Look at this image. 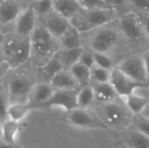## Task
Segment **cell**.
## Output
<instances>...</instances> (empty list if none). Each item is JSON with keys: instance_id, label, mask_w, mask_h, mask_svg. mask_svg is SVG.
Returning <instances> with one entry per match:
<instances>
[{"instance_id": "5b68a950", "label": "cell", "mask_w": 149, "mask_h": 148, "mask_svg": "<svg viewBox=\"0 0 149 148\" xmlns=\"http://www.w3.org/2000/svg\"><path fill=\"white\" fill-rule=\"evenodd\" d=\"M116 24L125 38L129 42L140 44L146 38L148 39L139 13L130 9L120 12Z\"/></svg>"}, {"instance_id": "9a60e30c", "label": "cell", "mask_w": 149, "mask_h": 148, "mask_svg": "<svg viewBox=\"0 0 149 148\" xmlns=\"http://www.w3.org/2000/svg\"><path fill=\"white\" fill-rule=\"evenodd\" d=\"M31 57V45L30 38H22L16 51L10 58L9 61L6 62L9 67L12 69H17L23 65L26 64L30 58Z\"/></svg>"}, {"instance_id": "d4e9b609", "label": "cell", "mask_w": 149, "mask_h": 148, "mask_svg": "<svg viewBox=\"0 0 149 148\" xmlns=\"http://www.w3.org/2000/svg\"><path fill=\"white\" fill-rule=\"evenodd\" d=\"M69 71L74 77L75 80L77 81L80 88L90 85V82L92 81L90 68L80 63H78L75 65H73Z\"/></svg>"}, {"instance_id": "4fadbf2b", "label": "cell", "mask_w": 149, "mask_h": 148, "mask_svg": "<svg viewBox=\"0 0 149 148\" xmlns=\"http://www.w3.org/2000/svg\"><path fill=\"white\" fill-rule=\"evenodd\" d=\"M54 92L55 89L50 83L43 82L36 84L29 96L28 103L32 106L33 110L40 109V107L51 99Z\"/></svg>"}, {"instance_id": "74e56055", "label": "cell", "mask_w": 149, "mask_h": 148, "mask_svg": "<svg viewBox=\"0 0 149 148\" xmlns=\"http://www.w3.org/2000/svg\"><path fill=\"white\" fill-rule=\"evenodd\" d=\"M139 15H140V17L141 18L145 31H146L147 36H148L149 39V14H140L139 13Z\"/></svg>"}, {"instance_id": "cb8c5ba5", "label": "cell", "mask_w": 149, "mask_h": 148, "mask_svg": "<svg viewBox=\"0 0 149 148\" xmlns=\"http://www.w3.org/2000/svg\"><path fill=\"white\" fill-rule=\"evenodd\" d=\"M123 142L127 148H149V137L142 134L135 128L124 137Z\"/></svg>"}, {"instance_id": "3957f363", "label": "cell", "mask_w": 149, "mask_h": 148, "mask_svg": "<svg viewBox=\"0 0 149 148\" xmlns=\"http://www.w3.org/2000/svg\"><path fill=\"white\" fill-rule=\"evenodd\" d=\"M96 114L107 125L110 131L113 129L119 132L127 131L133 123L134 117L129 112L124 101L121 103L118 100L109 104L100 105Z\"/></svg>"}, {"instance_id": "52a82bcc", "label": "cell", "mask_w": 149, "mask_h": 148, "mask_svg": "<svg viewBox=\"0 0 149 148\" xmlns=\"http://www.w3.org/2000/svg\"><path fill=\"white\" fill-rule=\"evenodd\" d=\"M35 85L28 76L23 73L13 75L8 81L9 102H28L29 96Z\"/></svg>"}, {"instance_id": "7c38bea8", "label": "cell", "mask_w": 149, "mask_h": 148, "mask_svg": "<svg viewBox=\"0 0 149 148\" xmlns=\"http://www.w3.org/2000/svg\"><path fill=\"white\" fill-rule=\"evenodd\" d=\"M77 90H55L51 99L45 102L40 109L61 108L66 112H70L78 108L77 103Z\"/></svg>"}, {"instance_id": "484cf974", "label": "cell", "mask_w": 149, "mask_h": 148, "mask_svg": "<svg viewBox=\"0 0 149 148\" xmlns=\"http://www.w3.org/2000/svg\"><path fill=\"white\" fill-rule=\"evenodd\" d=\"M94 101H95V94L93 85H89L81 87L78 91V94H77L78 108L89 109Z\"/></svg>"}, {"instance_id": "5bb4252c", "label": "cell", "mask_w": 149, "mask_h": 148, "mask_svg": "<svg viewBox=\"0 0 149 148\" xmlns=\"http://www.w3.org/2000/svg\"><path fill=\"white\" fill-rule=\"evenodd\" d=\"M24 9L17 0H2L0 4V23L3 26L13 24Z\"/></svg>"}, {"instance_id": "7402d4cb", "label": "cell", "mask_w": 149, "mask_h": 148, "mask_svg": "<svg viewBox=\"0 0 149 148\" xmlns=\"http://www.w3.org/2000/svg\"><path fill=\"white\" fill-rule=\"evenodd\" d=\"M85 47L78 49H60L57 53L58 58H59L65 70H70L73 65L79 63L82 52Z\"/></svg>"}, {"instance_id": "4316f807", "label": "cell", "mask_w": 149, "mask_h": 148, "mask_svg": "<svg viewBox=\"0 0 149 148\" xmlns=\"http://www.w3.org/2000/svg\"><path fill=\"white\" fill-rule=\"evenodd\" d=\"M21 39L22 38L17 36L14 32L6 35L5 38L3 40V45H2V52L5 59V62L9 61L10 58L12 57Z\"/></svg>"}, {"instance_id": "9c48e42d", "label": "cell", "mask_w": 149, "mask_h": 148, "mask_svg": "<svg viewBox=\"0 0 149 148\" xmlns=\"http://www.w3.org/2000/svg\"><path fill=\"white\" fill-rule=\"evenodd\" d=\"M38 24L45 27L54 38L58 40L71 26L70 20L65 18L54 9L47 14L38 17Z\"/></svg>"}, {"instance_id": "4dcf8cb0", "label": "cell", "mask_w": 149, "mask_h": 148, "mask_svg": "<svg viewBox=\"0 0 149 148\" xmlns=\"http://www.w3.org/2000/svg\"><path fill=\"white\" fill-rule=\"evenodd\" d=\"M94 58H95V65H97L99 67L107 69L110 71H112L115 68L113 60L110 57L109 54L94 52Z\"/></svg>"}, {"instance_id": "83f0119b", "label": "cell", "mask_w": 149, "mask_h": 148, "mask_svg": "<svg viewBox=\"0 0 149 148\" xmlns=\"http://www.w3.org/2000/svg\"><path fill=\"white\" fill-rule=\"evenodd\" d=\"M64 70V67L58 58V56H54L51 59H49L43 66H42V73L43 75L49 79V83L51 79L60 71Z\"/></svg>"}, {"instance_id": "d6986e66", "label": "cell", "mask_w": 149, "mask_h": 148, "mask_svg": "<svg viewBox=\"0 0 149 148\" xmlns=\"http://www.w3.org/2000/svg\"><path fill=\"white\" fill-rule=\"evenodd\" d=\"M93 87L95 94V101L99 102L100 105L109 104L117 100V98H119L110 83L94 84Z\"/></svg>"}, {"instance_id": "f1b7e54d", "label": "cell", "mask_w": 149, "mask_h": 148, "mask_svg": "<svg viewBox=\"0 0 149 148\" xmlns=\"http://www.w3.org/2000/svg\"><path fill=\"white\" fill-rule=\"evenodd\" d=\"M112 71L99 67L97 65L91 69V78L94 84H104L109 83L111 79Z\"/></svg>"}, {"instance_id": "30bf717a", "label": "cell", "mask_w": 149, "mask_h": 148, "mask_svg": "<svg viewBox=\"0 0 149 148\" xmlns=\"http://www.w3.org/2000/svg\"><path fill=\"white\" fill-rule=\"evenodd\" d=\"M111 85L116 92L119 98L124 99L129 95L135 93L136 90L146 86L145 84L136 82L132 79L128 78L117 67L112 70L110 82Z\"/></svg>"}, {"instance_id": "8992f818", "label": "cell", "mask_w": 149, "mask_h": 148, "mask_svg": "<svg viewBox=\"0 0 149 148\" xmlns=\"http://www.w3.org/2000/svg\"><path fill=\"white\" fill-rule=\"evenodd\" d=\"M65 120L69 125L79 129L110 131L100 118L89 109L76 108L70 112H66Z\"/></svg>"}, {"instance_id": "d6a6232c", "label": "cell", "mask_w": 149, "mask_h": 148, "mask_svg": "<svg viewBox=\"0 0 149 148\" xmlns=\"http://www.w3.org/2000/svg\"><path fill=\"white\" fill-rule=\"evenodd\" d=\"M82 8L89 10L97 9H109L103 0H78ZM112 9V8H111Z\"/></svg>"}, {"instance_id": "836d02e7", "label": "cell", "mask_w": 149, "mask_h": 148, "mask_svg": "<svg viewBox=\"0 0 149 148\" xmlns=\"http://www.w3.org/2000/svg\"><path fill=\"white\" fill-rule=\"evenodd\" d=\"M134 128L142 134L149 137V119L143 117L142 115L136 116L134 121Z\"/></svg>"}, {"instance_id": "d590c367", "label": "cell", "mask_w": 149, "mask_h": 148, "mask_svg": "<svg viewBox=\"0 0 149 148\" xmlns=\"http://www.w3.org/2000/svg\"><path fill=\"white\" fill-rule=\"evenodd\" d=\"M105 3L112 9H116L120 12L129 10L127 7V0H103Z\"/></svg>"}, {"instance_id": "6da1fadb", "label": "cell", "mask_w": 149, "mask_h": 148, "mask_svg": "<svg viewBox=\"0 0 149 148\" xmlns=\"http://www.w3.org/2000/svg\"><path fill=\"white\" fill-rule=\"evenodd\" d=\"M82 36L85 48L106 54H109L123 39H126L116 22L83 33Z\"/></svg>"}, {"instance_id": "e0dca14e", "label": "cell", "mask_w": 149, "mask_h": 148, "mask_svg": "<svg viewBox=\"0 0 149 148\" xmlns=\"http://www.w3.org/2000/svg\"><path fill=\"white\" fill-rule=\"evenodd\" d=\"M61 49H78L84 47L83 36L74 26L72 25L59 39Z\"/></svg>"}, {"instance_id": "1f68e13d", "label": "cell", "mask_w": 149, "mask_h": 148, "mask_svg": "<svg viewBox=\"0 0 149 148\" xmlns=\"http://www.w3.org/2000/svg\"><path fill=\"white\" fill-rule=\"evenodd\" d=\"M128 9L140 13L149 14V0H127Z\"/></svg>"}, {"instance_id": "f546056e", "label": "cell", "mask_w": 149, "mask_h": 148, "mask_svg": "<svg viewBox=\"0 0 149 148\" xmlns=\"http://www.w3.org/2000/svg\"><path fill=\"white\" fill-rule=\"evenodd\" d=\"M30 4L35 10L38 17L47 14L54 9L52 0H32Z\"/></svg>"}, {"instance_id": "f35d334b", "label": "cell", "mask_w": 149, "mask_h": 148, "mask_svg": "<svg viewBox=\"0 0 149 148\" xmlns=\"http://www.w3.org/2000/svg\"><path fill=\"white\" fill-rule=\"evenodd\" d=\"M0 148H18L16 145H12V144H8V143H4L2 142L1 143V147Z\"/></svg>"}, {"instance_id": "ba28073f", "label": "cell", "mask_w": 149, "mask_h": 148, "mask_svg": "<svg viewBox=\"0 0 149 148\" xmlns=\"http://www.w3.org/2000/svg\"><path fill=\"white\" fill-rule=\"evenodd\" d=\"M117 68L133 80L149 85L141 55H132L124 58L118 65Z\"/></svg>"}, {"instance_id": "8d00e7d4", "label": "cell", "mask_w": 149, "mask_h": 148, "mask_svg": "<svg viewBox=\"0 0 149 148\" xmlns=\"http://www.w3.org/2000/svg\"><path fill=\"white\" fill-rule=\"evenodd\" d=\"M144 65H145V68H146V72H147V76H148V82L149 85V50L145 51L142 54H141Z\"/></svg>"}, {"instance_id": "ffe728a7", "label": "cell", "mask_w": 149, "mask_h": 148, "mask_svg": "<svg viewBox=\"0 0 149 148\" xmlns=\"http://www.w3.org/2000/svg\"><path fill=\"white\" fill-rule=\"evenodd\" d=\"M54 10L71 20L82 8L78 0H52Z\"/></svg>"}, {"instance_id": "603a6c76", "label": "cell", "mask_w": 149, "mask_h": 148, "mask_svg": "<svg viewBox=\"0 0 149 148\" xmlns=\"http://www.w3.org/2000/svg\"><path fill=\"white\" fill-rule=\"evenodd\" d=\"M21 123L10 120L2 121V142L16 145L17 138L21 130Z\"/></svg>"}, {"instance_id": "8fae6325", "label": "cell", "mask_w": 149, "mask_h": 148, "mask_svg": "<svg viewBox=\"0 0 149 148\" xmlns=\"http://www.w3.org/2000/svg\"><path fill=\"white\" fill-rule=\"evenodd\" d=\"M38 25V16L29 3L13 24V32L21 38H30Z\"/></svg>"}, {"instance_id": "44dd1931", "label": "cell", "mask_w": 149, "mask_h": 148, "mask_svg": "<svg viewBox=\"0 0 149 148\" xmlns=\"http://www.w3.org/2000/svg\"><path fill=\"white\" fill-rule=\"evenodd\" d=\"M123 101L129 112L134 117L142 115L143 112L147 109L149 103L148 98L138 95L136 92L125 98Z\"/></svg>"}, {"instance_id": "2e32d148", "label": "cell", "mask_w": 149, "mask_h": 148, "mask_svg": "<svg viewBox=\"0 0 149 148\" xmlns=\"http://www.w3.org/2000/svg\"><path fill=\"white\" fill-rule=\"evenodd\" d=\"M55 90H77L79 86L74 77L69 70H62L50 81Z\"/></svg>"}, {"instance_id": "e575fe53", "label": "cell", "mask_w": 149, "mask_h": 148, "mask_svg": "<svg viewBox=\"0 0 149 148\" xmlns=\"http://www.w3.org/2000/svg\"><path fill=\"white\" fill-rule=\"evenodd\" d=\"M79 63L86 65V66H87L88 68L92 69L93 66H95L94 52L93 51L87 49V48H85L83 52H82Z\"/></svg>"}, {"instance_id": "ab89813d", "label": "cell", "mask_w": 149, "mask_h": 148, "mask_svg": "<svg viewBox=\"0 0 149 148\" xmlns=\"http://www.w3.org/2000/svg\"><path fill=\"white\" fill-rule=\"evenodd\" d=\"M125 148H127V147H125Z\"/></svg>"}, {"instance_id": "ac0fdd59", "label": "cell", "mask_w": 149, "mask_h": 148, "mask_svg": "<svg viewBox=\"0 0 149 148\" xmlns=\"http://www.w3.org/2000/svg\"><path fill=\"white\" fill-rule=\"evenodd\" d=\"M33 110L28 102L10 103L6 111V120L21 123Z\"/></svg>"}, {"instance_id": "277c9868", "label": "cell", "mask_w": 149, "mask_h": 148, "mask_svg": "<svg viewBox=\"0 0 149 148\" xmlns=\"http://www.w3.org/2000/svg\"><path fill=\"white\" fill-rule=\"evenodd\" d=\"M31 56L51 59L60 51L59 40L54 38L45 27L38 24L30 37Z\"/></svg>"}, {"instance_id": "7a4b0ae2", "label": "cell", "mask_w": 149, "mask_h": 148, "mask_svg": "<svg viewBox=\"0 0 149 148\" xmlns=\"http://www.w3.org/2000/svg\"><path fill=\"white\" fill-rule=\"evenodd\" d=\"M120 14V12L118 10L111 8L97 10L81 8L70 22L72 26L83 34L116 22Z\"/></svg>"}]
</instances>
